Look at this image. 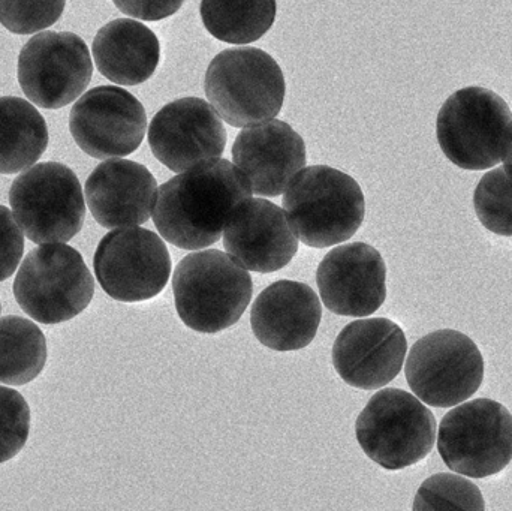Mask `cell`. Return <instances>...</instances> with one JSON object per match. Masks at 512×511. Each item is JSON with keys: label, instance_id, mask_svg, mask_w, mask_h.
<instances>
[{"label": "cell", "instance_id": "26", "mask_svg": "<svg viewBox=\"0 0 512 511\" xmlns=\"http://www.w3.org/2000/svg\"><path fill=\"white\" fill-rule=\"evenodd\" d=\"M414 510H486L478 486L465 477L436 474L418 489Z\"/></svg>", "mask_w": 512, "mask_h": 511}, {"label": "cell", "instance_id": "29", "mask_svg": "<svg viewBox=\"0 0 512 511\" xmlns=\"http://www.w3.org/2000/svg\"><path fill=\"white\" fill-rule=\"evenodd\" d=\"M23 252V231L11 210L0 204V282L14 275Z\"/></svg>", "mask_w": 512, "mask_h": 511}, {"label": "cell", "instance_id": "9", "mask_svg": "<svg viewBox=\"0 0 512 511\" xmlns=\"http://www.w3.org/2000/svg\"><path fill=\"white\" fill-rule=\"evenodd\" d=\"M438 449L450 470L472 479L501 473L512 461V416L492 399H475L442 419Z\"/></svg>", "mask_w": 512, "mask_h": 511}, {"label": "cell", "instance_id": "24", "mask_svg": "<svg viewBox=\"0 0 512 511\" xmlns=\"http://www.w3.org/2000/svg\"><path fill=\"white\" fill-rule=\"evenodd\" d=\"M47 354L44 333L33 321L17 315L0 318V383L24 386L35 380Z\"/></svg>", "mask_w": 512, "mask_h": 511}, {"label": "cell", "instance_id": "23", "mask_svg": "<svg viewBox=\"0 0 512 511\" xmlns=\"http://www.w3.org/2000/svg\"><path fill=\"white\" fill-rule=\"evenodd\" d=\"M201 20L210 35L228 44L261 39L276 21V0H201Z\"/></svg>", "mask_w": 512, "mask_h": 511}, {"label": "cell", "instance_id": "28", "mask_svg": "<svg viewBox=\"0 0 512 511\" xmlns=\"http://www.w3.org/2000/svg\"><path fill=\"white\" fill-rule=\"evenodd\" d=\"M30 432V408L26 399L0 386V464L11 461L26 446Z\"/></svg>", "mask_w": 512, "mask_h": 511}, {"label": "cell", "instance_id": "17", "mask_svg": "<svg viewBox=\"0 0 512 511\" xmlns=\"http://www.w3.org/2000/svg\"><path fill=\"white\" fill-rule=\"evenodd\" d=\"M222 237L227 254L249 272H277L298 252V237L285 210L262 198L251 197L240 203Z\"/></svg>", "mask_w": 512, "mask_h": 511}, {"label": "cell", "instance_id": "10", "mask_svg": "<svg viewBox=\"0 0 512 511\" xmlns=\"http://www.w3.org/2000/svg\"><path fill=\"white\" fill-rule=\"evenodd\" d=\"M406 380L430 407L450 408L468 401L484 380V359L477 344L456 330H438L409 351Z\"/></svg>", "mask_w": 512, "mask_h": 511}, {"label": "cell", "instance_id": "30", "mask_svg": "<svg viewBox=\"0 0 512 511\" xmlns=\"http://www.w3.org/2000/svg\"><path fill=\"white\" fill-rule=\"evenodd\" d=\"M129 17L143 21H161L176 14L186 0H113Z\"/></svg>", "mask_w": 512, "mask_h": 511}, {"label": "cell", "instance_id": "21", "mask_svg": "<svg viewBox=\"0 0 512 511\" xmlns=\"http://www.w3.org/2000/svg\"><path fill=\"white\" fill-rule=\"evenodd\" d=\"M92 51L98 71L120 86L146 83L161 62L158 36L131 18H117L101 27Z\"/></svg>", "mask_w": 512, "mask_h": 511}, {"label": "cell", "instance_id": "2", "mask_svg": "<svg viewBox=\"0 0 512 511\" xmlns=\"http://www.w3.org/2000/svg\"><path fill=\"white\" fill-rule=\"evenodd\" d=\"M295 236L309 248H330L351 239L363 224L366 200L357 180L327 165L303 168L283 195Z\"/></svg>", "mask_w": 512, "mask_h": 511}, {"label": "cell", "instance_id": "31", "mask_svg": "<svg viewBox=\"0 0 512 511\" xmlns=\"http://www.w3.org/2000/svg\"><path fill=\"white\" fill-rule=\"evenodd\" d=\"M504 170L507 171L508 176H510L512 179V137L510 146H508L507 153H505Z\"/></svg>", "mask_w": 512, "mask_h": 511}, {"label": "cell", "instance_id": "7", "mask_svg": "<svg viewBox=\"0 0 512 511\" xmlns=\"http://www.w3.org/2000/svg\"><path fill=\"white\" fill-rule=\"evenodd\" d=\"M95 279L80 252L65 243H44L21 264L14 281L20 308L42 324L80 315L92 302Z\"/></svg>", "mask_w": 512, "mask_h": 511}, {"label": "cell", "instance_id": "19", "mask_svg": "<svg viewBox=\"0 0 512 511\" xmlns=\"http://www.w3.org/2000/svg\"><path fill=\"white\" fill-rule=\"evenodd\" d=\"M158 182L149 168L129 159L102 162L86 182V201L101 227H138L155 209Z\"/></svg>", "mask_w": 512, "mask_h": 511}, {"label": "cell", "instance_id": "3", "mask_svg": "<svg viewBox=\"0 0 512 511\" xmlns=\"http://www.w3.org/2000/svg\"><path fill=\"white\" fill-rule=\"evenodd\" d=\"M249 270L225 252H194L177 264L173 293L177 314L198 333L224 332L237 323L252 300Z\"/></svg>", "mask_w": 512, "mask_h": 511}, {"label": "cell", "instance_id": "13", "mask_svg": "<svg viewBox=\"0 0 512 511\" xmlns=\"http://www.w3.org/2000/svg\"><path fill=\"white\" fill-rule=\"evenodd\" d=\"M146 129L143 104L117 86H99L84 93L69 116L75 143L96 159L131 155L143 143Z\"/></svg>", "mask_w": 512, "mask_h": 511}, {"label": "cell", "instance_id": "8", "mask_svg": "<svg viewBox=\"0 0 512 511\" xmlns=\"http://www.w3.org/2000/svg\"><path fill=\"white\" fill-rule=\"evenodd\" d=\"M12 215L30 242L66 243L86 219L83 188L74 171L42 162L21 173L9 191Z\"/></svg>", "mask_w": 512, "mask_h": 511}, {"label": "cell", "instance_id": "5", "mask_svg": "<svg viewBox=\"0 0 512 511\" xmlns=\"http://www.w3.org/2000/svg\"><path fill=\"white\" fill-rule=\"evenodd\" d=\"M444 155L463 170H490L504 161L512 137L507 102L486 87L457 90L445 101L436 120Z\"/></svg>", "mask_w": 512, "mask_h": 511}, {"label": "cell", "instance_id": "20", "mask_svg": "<svg viewBox=\"0 0 512 511\" xmlns=\"http://www.w3.org/2000/svg\"><path fill=\"white\" fill-rule=\"evenodd\" d=\"M321 318V302L309 285L277 281L256 297L251 326L264 347L286 353L312 344Z\"/></svg>", "mask_w": 512, "mask_h": 511}, {"label": "cell", "instance_id": "1", "mask_svg": "<svg viewBox=\"0 0 512 511\" xmlns=\"http://www.w3.org/2000/svg\"><path fill=\"white\" fill-rule=\"evenodd\" d=\"M245 174L227 159L200 162L158 189L153 222L162 239L198 251L224 236L231 213L252 197Z\"/></svg>", "mask_w": 512, "mask_h": 511}, {"label": "cell", "instance_id": "6", "mask_svg": "<svg viewBox=\"0 0 512 511\" xmlns=\"http://www.w3.org/2000/svg\"><path fill=\"white\" fill-rule=\"evenodd\" d=\"M436 434L432 411L400 389L373 395L355 423V437L367 458L388 471L405 470L427 458Z\"/></svg>", "mask_w": 512, "mask_h": 511}, {"label": "cell", "instance_id": "11", "mask_svg": "<svg viewBox=\"0 0 512 511\" xmlns=\"http://www.w3.org/2000/svg\"><path fill=\"white\" fill-rule=\"evenodd\" d=\"M102 290L117 302L155 299L167 287L171 257L162 237L141 227L114 228L93 258Z\"/></svg>", "mask_w": 512, "mask_h": 511}, {"label": "cell", "instance_id": "25", "mask_svg": "<svg viewBox=\"0 0 512 511\" xmlns=\"http://www.w3.org/2000/svg\"><path fill=\"white\" fill-rule=\"evenodd\" d=\"M474 206L487 230L512 237V179L504 168L484 174L475 189Z\"/></svg>", "mask_w": 512, "mask_h": 511}, {"label": "cell", "instance_id": "32", "mask_svg": "<svg viewBox=\"0 0 512 511\" xmlns=\"http://www.w3.org/2000/svg\"><path fill=\"white\" fill-rule=\"evenodd\" d=\"M0 312H2V303H0Z\"/></svg>", "mask_w": 512, "mask_h": 511}, {"label": "cell", "instance_id": "12", "mask_svg": "<svg viewBox=\"0 0 512 511\" xmlns=\"http://www.w3.org/2000/svg\"><path fill=\"white\" fill-rule=\"evenodd\" d=\"M93 62L83 38L71 32L38 33L18 56V83L26 98L47 110L66 107L92 80Z\"/></svg>", "mask_w": 512, "mask_h": 511}, {"label": "cell", "instance_id": "16", "mask_svg": "<svg viewBox=\"0 0 512 511\" xmlns=\"http://www.w3.org/2000/svg\"><path fill=\"white\" fill-rule=\"evenodd\" d=\"M408 342L399 324L369 318L348 324L333 345V366L349 386L378 390L402 371Z\"/></svg>", "mask_w": 512, "mask_h": 511}, {"label": "cell", "instance_id": "18", "mask_svg": "<svg viewBox=\"0 0 512 511\" xmlns=\"http://www.w3.org/2000/svg\"><path fill=\"white\" fill-rule=\"evenodd\" d=\"M234 165L245 174L259 197H279L298 171L306 167V144L300 134L282 120L248 126L237 135Z\"/></svg>", "mask_w": 512, "mask_h": 511}, {"label": "cell", "instance_id": "22", "mask_svg": "<svg viewBox=\"0 0 512 511\" xmlns=\"http://www.w3.org/2000/svg\"><path fill=\"white\" fill-rule=\"evenodd\" d=\"M47 146L44 116L23 98H0V174L27 170L44 155Z\"/></svg>", "mask_w": 512, "mask_h": 511}, {"label": "cell", "instance_id": "15", "mask_svg": "<svg viewBox=\"0 0 512 511\" xmlns=\"http://www.w3.org/2000/svg\"><path fill=\"white\" fill-rule=\"evenodd\" d=\"M316 284L328 311L342 317H369L387 299V266L373 246L348 243L325 255Z\"/></svg>", "mask_w": 512, "mask_h": 511}, {"label": "cell", "instance_id": "4", "mask_svg": "<svg viewBox=\"0 0 512 511\" xmlns=\"http://www.w3.org/2000/svg\"><path fill=\"white\" fill-rule=\"evenodd\" d=\"M204 90L224 122L248 128L280 113L286 83L279 63L270 54L239 47L222 51L210 62Z\"/></svg>", "mask_w": 512, "mask_h": 511}, {"label": "cell", "instance_id": "27", "mask_svg": "<svg viewBox=\"0 0 512 511\" xmlns=\"http://www.w3.org/2000/svg\"><path fill=\"white\" fill-rule=\"evenodd\" d=\"M66 0H0V24L15 35H32L60 20Z\"/></svg>", "mask_w": 512, "mask_h": 511}, {"label": "cell", "instance_id": "14", "mask_svg": "<svg viewBox=\"0 0 512 511\" xmlns=\"http://www.w3.org/2000/svg\"><path fill=\"white\" fill-rule=\"evenodd\" d=\"M153 155L174 173L222 158L227 129L218 111L204 99L180 98L162 107L149 126Z\"/></svg>", "mask_w": 512, "mask_h": 511}]
</instances>
